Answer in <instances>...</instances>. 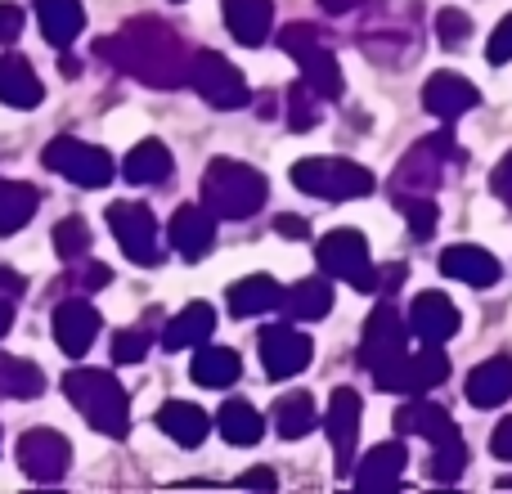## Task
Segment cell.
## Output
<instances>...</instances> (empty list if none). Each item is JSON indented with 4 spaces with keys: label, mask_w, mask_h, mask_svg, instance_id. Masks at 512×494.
Returning a JSON list of instances; mask_svg holds the SVG:
<instances>
[{
    "label": "cell",
    "mask_w": 512,
    "mask_h": 494,
    "mask_svg": "<svg viewBox=\"0 0 512 494\" xmlns=\"http://www.w3.org/2000/svg\"><path fill=\"white\" fill-rule=\"evenodd\" d=\"M99 337V310L90 306L86 297H63L59 306H54V342H59L63 355H72V360H81V355L95 346Z\"/></svg>",
    "instance_id": "cell-16"
},
{
    "label": "cell",
    "mask_w": 512,
    "mask_h": 494,
    "mask_svg": "<svg viewBox=\"0 0 512 494\" xmlns=\"http://www.w3.org/2000/svg\"><path fill=\"white\" fill-rule=\"evenodd\" d=\"M360 50L387 68H405V59L418 54V0H369Z\"/></svg>",
    "instance_id": "cell-3"
},
{
    "label": "cell",
    "mask_w": 512,
    "mask_h": 494,
    "mask_svg": "<svg viewBox=\"0 0 512 494\" xmlns=\"http://www.w3.org/2000/svg\"><path fill=\"white\" fill-rule=\"evenodd\" d=\"M225 27L239 45H256L270 41V27H274V0H225Z\"/></svg>",
    "instance_id": "cell-25"
},
{
    "label": "cell",
    "mask_w": 512,
    "mask_h": 494,
    "mask_svg": "<svg viewBox=\"0 0 512 494\" xmlns=\"http://www.w3.org/2000/svg\"><path fill=\"white\" fill-rule=\"evenodd\" d=\"M324 432H328V445H333L337 477H351L355 441H360V396H355V387H337L333 396H328Z\"/></svg>",
    "instance_id": "cell-14"
},
{
    "label": "cell",
    "mask_w": 512,
    "mask_h": 494,
    "mask_svg": "<svg viewBox=\"0 0 512 494\" xmlns=\"http://www.w3.org/2000/svg\"><path fill=\"white\" fill-rule=\"evenodd\" d=\"M396 212L409 221L414 239H432L436 221H441V207H436L432 194H396Z\"/></svg>",
    "instance_id": "cell-38"
},
{
    "label": "cell",
    "mask_w": 512,
    "mask_h": 494,
    "mask_svg": "<svg viewBox=\"0 0 512 494\" xmlns=\"http://www.w3.org/2000/svg\"><path fill=\"white\" fill-rule=\"evenodd\" d=\"M167 239L185 261H203V256L212 252V239H216V216L198 203H185L176 216H171Z\"/></svg>",
    "instance_id": "cell-21"
},
{
    "label": "cell",
    "mask_w": 512,
    "mask_h": 494,
    "mask_svg": "<svg viewBox=\"0 0 512 494\" xmlns=\"http://www.w3.org/2000/svg\"><path fill=\"white\" fill-rule=\"evenodd\" d=\"M108 230H113V239L122 243L126 261H135V265H158L162 261L158 216H153V207L122 198V203L108 207Z\"/></svg>",
    "instance_id": "cell-9"
},
{
    "label": "cell",
    "mask_w": 512,
    "mask_h": 494,
    "mask_svg": "<svg viewBox=\"0 0 512 494\" xmlns=\"http://www.w3.org/2000/svg\"><path fill=\"white\" fill-rule=\"evenodd\" d=\"M72 463V445L68 436H59L54 427H32L18 441V468H23L27 481H41V486H54V481L68 477Z\"/></svg>",
    "instance_id": "cell-11"
},
{
    "label": "cell",
    "mask_w": 512,
    "mask_h": 494,
    "mask_svg": "<svg viewBox=\"0 0 512 494\" xmlns=\"http://www.w3.org/2000/svg\"><path fill=\"white\" fill-rule=\"evenodd\" d=\"M265 423H274V432H279L283 441H301V436H310L319 427L315 400H310L306 391H288V396L274 400V409H270Z\"/></svg>",
    "instance_id": "cell-33"
},
{
    "label": "cell",
    "mask_w": 512,
    "mask_h": 494,
    "mask_svg": "<svg viewBox=\"0 0 512 494\" xmlns=\"http://www.w3.org/2000/svg\"><path fill=\"white\" fill-rule=\"evenodd\" d=\"M216 427L230 445H256L265 436V414L248 400H225L221 414H216Z\"/></svg>",
    "instance_id": "cell-34"
},
{
    "label": "cell",
    "mask_w": 512,
    "mask_h": 494,
    "mask_svg": "<svg viewBox=\"0 0 512 494\" xmlns=\"http://www.w3.org/2000/svg\"><path fill=\"white\" fill-rule=\"evenodd\" d=\"M490 450H495V459H508L512 463V414L495 427V432H490Z\"/></svg>",
    "instance_id": "cell-50"
},
{
    "label": "cell",
    "mask_w": 512,
    "mask_h": 494,
    "mask_svg": "<svg viewBox=\"0 0 512 494\" xmlns=\"http://www.w3.org/2000/svg\"><path fill=\"white\" fill-rule=\"evenodd\" d=\"M477 104H481V90L472 86L468 77H459V72H436V77H427V86H423V108L445 126H454Z\"/></svg>",
    "instance_id": "cell-17"
},
{
    "label": "cell",
    "mask_w": 512,
    "mask_h": 494,
    "mask_svg": "<svg viewBox=\"0 0 512 494\" xmlns=\"http://www.w3.org/2000/svg\"><path fill=\"white\" fill-rule=\"evenodd\" d=\"M9 328H14V301L0 297V337H5Z\"/></svg>",
    "instance_id": "cell-55"
},
{
    "label": "cell",
    "mask_w": 512,
    "mask_h": 494,
    "mask_svg": "<svg viewBox=\"0 0 512 494\" xmlns=\"http://www.w3.org/2000/svg\"><path fill=\"white\" fill-rule=\"evenodd\" d=\"M63 391H68L72 409L99 436H113V441L131 436V396L108 369H68L63 373Z\"/></svg>",
    "instance_id": "cell-2"
},
{
    "label": "cell",
    "mask_w": 512,
    "mask_h": 494,
    "mask_svg": "<svg viewBox=\"0 0 512 494\" xmlns=\"http://www.w3.org/2000/svg\"><path fill=\"white\" fill-rule=\"evenodd\" d=\"M364 0H319V9L324 14H351V9H360Z\"/></svg>",
    "instance_id": "cell-54"
},
{
    "label": "cell",
    "mask_w": 512,
    "mask_h": 494,
    "mask_svg": "<svg viewBox=\"0 0 512 494\" xmlns=\"http://www.w3.org/2000/svg\"><path fill=\"white\" fill-rule=\"evenodd\" d=\"M274 230H279L283 239H310V225L301 221V216H279V221H274Z\"/></svg>",
    "instance_id": "cell-53"
},
{
    "label": "cell",
    "mask_w": 512,
    "mask_h": 494,
    "mask_svg": "<svg viewBox=\"0 0 512 494\" xmlns=\"http://www.w3.org/2000/svg\"><path fill=\"white\" fill-rule=\"evenodd\" d=\"M36 23L54 50H68L86 27V5L81 0H36Z\"/></svg>",
    "instance_id": "cell-26"
},
{
    "label": "cell",
    "mask_w": 512,
    "mask_h": 494,
    "mask_svg": "<svg viewBox=\"0 0 512 494\" xmlns=\"http://www.w3.org/2000/svg\"><path fill=\"white\" fill-rule=\"evenodd\" d=\"M409 265L405 261H391V265H373V297H387V292H396L400 283H405Z\"/></svg>",
    "instance_id": "cell-46"
},
{
    "label": "cell",
    "mask_w": 512,
    "mask_h": 494,
    "mask_svg": "<svg viewBox=\"0 0 512 494\" xmlns=\"http://www.w3.org/2000/svg\"><path fill=\"white\" fill-rule=\"evenodd\" d=\"M41 162L81 189H104V185H113V176H117L113 153L95 149V144H81L77 135H54V140L45 144Z\"/></svg>",
    "instance_id": "cell-7"
},
{
    "label": "cell",
    "mask_w": 512,
    "mask_h": 494,
    "mask_svg": "<svg viewBox=\"0 0 512 494\" xmlns=\"http://www.w3.org/2000/svg\"><path fill=\"white\" fill-rule=\"evenodd\" d=\"M176 5H180V0H176Z\"/></svg>",
    "instance_id": "cell-56"
},
{
    "label": "cell",
    "mask_w": 512,
    "mask_h": 494,
    "mask_svg": "<svg viewBox=\"0 0 512 494\" xmlns=\"http://www.w3.org/2000/svg\"><path fill=\"white\" fill-rule=\"evenodd\" d=\"M432 27H436V41H441L445 50H459V45L472 36V18L463 14V9H441Z\"/></svg>",
    "instance_id": "cell-44"
},
{
    "label": "cell",
    "mask_w": 512,
    "mask_h": 494,
    "mask_svg": "<svg viewBox=\"0 0 512 494\" xmlns=\"http://www.w3.org/2000/svg\"><path fill=\"white\" fill-rule=\"evenodd\" d=\"M95 54L108 59L113 68H122L126 77L153 86V90L180 86L185 72H189L185 45H180L176 27L162 23V18H153V14H135L131 23H122L113 36H99Z\"/></svg>",
    "instance_id": "cell-1"
},
{
    "label": "cell",
    "mask_w": 512,
    "mask_h": 494,
    "mask_svg": "<svg viewBox=\"0 0 512 494\" xmlns=\"http://www.w3.org/2000/svg\"><path fill=\"white\" fill-rule=\"evenodd\" d=\"M149 346H153V328L149 324H135V328L113 333L108 351H113V364H140L144 355H149Z\"/></svg>",
    "instance_id": "cell-42"
},
{
    "label": "cell",
    "mask_w": 512,
    "mask_h": 494,
    "mask_svg": "<svg viewBox=\"0 0 512 494\" xmlns=\"http://www.w3.org/2000/svg\"><path fill=\"white\" fill-rule=\"evenodd\" d=\"M36 203H41V194H36L32 185L0 176V234H18V230H23V225L36 216Z\"/></svg>",
    "instance_id": "cell-37"
},
{
    "label": "cell",
    "mask_w": 512,
    "mask_h": 494,
    "mask_svg": "<svg viewBox=\"0 0 512 494\" xmlns=\"http://www.w3.org/2000/svg\"><path fill=\"white\" fill-rule=\"evenodd\" d=\"M239 486H248V490H274V486H279V477H274L270 468H252V472H243V477H239Z\"/></svg>",
    "instance_id": "cell-52"
},
{
    "label": "cell",
    "mask_w": 512,
    "mask_h": 494,
    "mask_svg": "<svg viewBox=\"0 0 512 494\" xmlns=\"http://www.w3.org/2000/svg\"><path fill=\"white\" fill-rule=\"evenodd\" d=\"M270 185L256 167L239 158H212L203 171V207L221 221H248L265 207Z\"/></svg>",
    "instance_id": "cell-4"
},
{
    "label": "cell",
    "mask_w": 512,
    "mask_h": 494,
    "mask_svg": "<svg viewBox=\"0 0 512 494\" xmlns=\"http://www.w3.org/2000/svg\"><path fill=\"white\" fill-rule=\"evenodd\" d=\"M319 113H324V99H319L306 81H297V86L288 90V126L292 131H310V126H319Z\"/></svg>",
    "instance_id": "cell-41"
},
{
    "label": "cell",
    "mask_w": 512,
    "mask_h": 494,
    "mask_svg": "<svg viewBox=\"0 0 512 494\" xmlns=\"http://www.w3.org/2000/svg\"><path fill=\"white\" fill-rule=\"evenodd\" d=\"M310 355H315V342H310L301 328L292 324H270L261 333V364L274 382H288L297 373L310 369Z\"/></svg>",
    "instance_id": "cell-13"
},
{
    "label": "cell",
    "mask_w": 512,
    "mask_h": 494,
    "mask_svg": "<svg viewBox=\"0 0 512 494\" xmlns=\"http://www.w3.org/2000/svg\"><path fill=\"white\" fill-rule=\"evenodd\" d=\"M301 81H306L310 90H315L324 104H333V99L346 95V77H342V63H337L333 50H324V45H315V50L301 54Z\"/></svg>",
    "instance_id": "cell-32"
},
{
    "label": "cell",
    "mask_w": 512,
    "mask_h": 494,
    "mask_svg": "<svg viewBox=\"0 0 512 494\" xmlns=\"http://www.w3.org/2000/svg\"><path fill=\"white\" fill-rule=\"evenodd\" d=\"M185 81L207 99V104H212V108H225V113H234V108H243V104L252 99L248 77H243V72L234 68L225 54H216V50H198L194 59H189Z\"/></svg>",
    "instance_id": "cell-8"
},
{
    "label": "cell",
    "mask_w": 512,
    "mask_h": 494,
    "mask_svg": "<svg viewBox=\"0 0 512 494\" xmlns=\"http://www.w3.org/2000/svg\"><path fill=\"white\" fill-rule=\"evenodd\" d=\"M45 99L41 77L32 72V63L23 54H0V104L9 108H36Z\"/></svg>",
    "instance_id": "cell-28"
},
{
    "label": "cell",
    "mask_w": 512,
    "mask_h": 494,
    "mask_svg": "<svg viewBox=\"0 0 512 494\" xmlns=\"http://www.w3.org/2000/svg\"><path fill=\"white\" fill-rule=\"evenodd\" d=\"M391 423H396L400 436H423L427 445H441V441H454V436H459V423L450 418V409L427 400V396H405V405L396 409Z\"/></svg>",
    "instance_id": "cell-18"
},
{
    "label": "cell",
    "mask_w": 512,
    "mask_h": 494,
    "mask_svg": "<svg viewBox=\"0 0 512 494\" xmlns=\"http://www.w3.org/2000/svg\"><path fill=\"white\" fill-rule=\"evenodd\" d=\"M158 427H162V436H171L176 445L194 450V445L207 441V432H212V418H207L203 409L194 405V400H167V405L158 409Z\"/></svg>",
    "instance_id": "cell-27"
},
{
    "label": "cell",
    "mask_w": 512,
    "mask_h": 494,
    "mask_svg": "<svg viewBox=\"0 0 512 494\" xmlns=\"http://www.w3.org/2000/svg\"><path fill=\"white\" fill-rule=\"evenodd\" d=\"M315 261H319V270H324L328 279L355 283L373 265L369 261V239H364L360 230H333V234H324V239L315 243Z\"/></svg>",
    "instance_id": "cell-15"
},
{
    "label": "cell",
    "mask_w": 512,
    "mask_h": 494,
    "mask_svg": "<svg viewBox=\"0 0 512 494\" xmlns=\"http://www.w3.org/2000/svg\"><path fill=\"white\" fill-rule=\"evenodd\" d=\"M472 409H499L512 396V360L508 355H495V360L477 364L468 373V387H463Z\"/></svg>",
    "instance_id": "cell-24"
},
{
    "label": "cell",
    "mask_w": 512,
    "mask_h": 494,
    "mask_svg": "<svg viewBox=\"0 0 512 494\" xmlns=\"http://www.w3.org/2000/svg\"><path fill=\"white\" fill-rule=\"evenodd\" d=\"M45 391L41 364L0 351V400H36Z\"/></svg>",
    "instance_id": "cell-35"
},
{
    "label": "cell",
    "mask_w": 512,
    "mask_h": 494,
    "mask_svg": "<svg viewBox=\"0 0 512 494\" xmlns=\"http://www.w3.org/2000/svg\"><path fill=\"white\" fill-rule=\"evenodd\" d=\"M63 279L72 283V288L86 297V292H104L108 283H113V270H108L104 261H90V256H77V261H68V274Z\"/></svg>",
    "instance_id": "cell-43"
},
{
    "label": "cell",
    "mask_w": 512,
    "mask_h": 494,
    "mask_svg": "<svg viewBox=\"0 0 512 494\" xmlns=\"http://www.w3.org/2000/svg\"><path fill=\"white\" fill-rule=\"evenodd\" d=\"M283 306V288L270 279V274H248L230 288V315L234 319H256L270 315V310Z\"/></svg>",
    "instance_id": "cell-31"
},
{
    "label": "cell",
    "mask_w": 512,
    "mask_h": 494,
    "mask_svg": "<svg viewBox=\"0 0 512 494\" xmlns=\"http://www.w3.org/2000/svg\"><path fill=\"white\" fill-rule=\"evenodd\" d=\"M445 378H450V355L441 351V342H427V351H405L373 369V387L387 396H427Z\"/></svg>",
    "instance_id": "cell-6"
},
{
    "label": "cell",
    "mask_w": 512,
    "mask_h": 494,
    "mask_svg": "<svg viewBox=\"0 0 512 494\" xmlns=\"http://www.w3.org/2000/svg\"><path fill=\"white\" fill-rule=\"evenodd\" d=\"M50 243H54V252H59V261H77V256H90V225L81 221V216H63V221L54 225Z\"/></svg>",
    "instance_id": "cell-40"
},
{
    "label": "cell",
    "mask_w": 512,
    "mask_h": 494,
    "mask_svg": "<svg viewBox=\"0 0 512 494\" xmlns=\"http://www.w3.org/2000/svg\"><path fill=\"white\" fill-rule=\"evenodd\" d=\"M490 189H495V198L512 212V153L499 158V167L490 171Z\"/></svg>",
    "instance_id": "cell-48"
},
{
    "label": "cell",
    "mask_w": 512,
    "mask_h": 494,
    "mask_svg": "<svg viewBox=\"0 0 512 494\" xmlns=\"http://www.w3.org/2000/svg\"><path fill=\"white\" fill-rule=\"evenodd\" d=\"M409 328H414L423 342H450L454 333L463 328V319H459V306H454L445 292H418L414 297V306H409Z\"/></svg>",
    "instance_id": "cell-20"
},
{
    "label": "cell",
    "mask_w": 512,
    "mask_h": 494,
    "mask_svg": "<svg viewBox=\"0 0 512 494\" xmlns=\"http://www.w3.org/2000/svg\"><path fill=\"white\" fill-rule=\"evenodd\" d=\"M171 171H176V158H171V149L162 140H140L131 153L122 158V167H117V176L126 180V185H167Z\"/></svg>",
    "instance_id": "cell-23"
},
{
    "label": "cell",
    "mask_w": 512,
    "mask_h": 494,
    "mask_svg": "<svg viewBox=\"0 0 512 494\" xmlns=\"http://www.w3.org/2000/svg\"><path fill=\"white\" fill-rule=\"evenodd\" d=\"M189 373H194L198 387L207 391H221V387H234L243 373V360L239 351H230V346H194V364H189Z\"/></svg>",
    "instance_id": "cell-30"
},
{
    "label": "cell",
    "mask_w": 512,
    "mask_h": 494,
    "mask_svg": "<svg viewBox=\"0 0 512 494\" xmlns=\"http://www.w3.org/2000/svg\"><path fill=\"white\" fill-rule=\"evenodd\" d=\"M315 45H324V36H319V27L306 23V18H301V23H288V27L279 32V50L292 54V59H301V54L315 50Z\"/></svg>",
    "instance_id": "cell-45"
},
{
    "label": "cell",
    "mask_w": 512,
    "mask_h": 494,
    "mask_svg": "<svg viewBox=\"0 0 512 494\" xmlns=\"http://www.w3.org/2000/svg\"><path fill=\"white\" fill-rule=\"evenodd\" d=\"M283 306H288L292 319H306V324L328 319V310H333V283H328V279L292 283V292H283Z\"/></svg>",
    "instance_id": "cell-36"
},
{
    "label": "cell",
    "mask_w": 512,
    "mask_h": 494,
    "mask_svg": "<svg viewBox=\"0 0 512 494\" xmlns=\"http://www.w3.org/2000/svg\"><path fill=\"white\" fill-rule=\"evenodd\" d=\"M409 319L400 315L391 301H382L378 310H373L369 319H364V337H360V364L364 369H378V364H387V360H396V355H405L409 351Z\"/></svg>",
    "instance_id": "cell-12"
},
{
    "label": "cell",
    "mask_w": 512,
    "mask_h": 494,
    "mask_svg": "<svg viewBox=\"0 0 512 494\" xmlns=\"http://www.w3.org/2000/svg\"><path fill=\"white\" fill-rule=\"evenodd\" d=\"M288 176L301 194L324 198V203H355L373 194V176L351 158H301Z\"/></svg>",
    "instance_id": "cell-5"
},
{
    "label": "cell",
    "mask_w": 512,
    "mask_h": 494,
    "mask_svg": "<svg viewBox=\"0 0 512 494\" xmlns=\"http://www.w3.org/2000/svg\"><path fill=\"white\" fill-rule=\"evenodd\" d=\"M212 328H216V310L207 306V301H189V306L167 324L162 346H167V351H194V346L212 342Z\"/></svg>",
    "instance_id": "cell-29"
},
{
    "label": "cell",
    "mask_w": 512,
    "mask_h": 494,
    "mask_svg": "<svg viewBox=\"0 0 512 494\" xmlns=\"http://www.w3.org/2000/svg\"><path fill=\"white\" fill-rule=\"evenodd\" d=\"M405 468H409V450L405 441H382L364 454V463L355 468V490H369V494H382V490H396L405 481Z\"/></svg>",
    "instance_id": "cell-19"
},
{
    "label": "cell",
    "mask_w": 512,
    "mask_h": 494,
    "mask_svg": "<svg viewBox=\"0 0 512 494\" xmlns=\"http://www.w3.org/2000/svg\"><path fill=\"white\" fill-rule=\"evenodd\" d=\"M441 270L445 279H459L468 288H495L499 283V261L477 243H454L441 252Z\"/></svg>",
    "instance_id": "cell-22"
},
{
    "label": "cell",
    "mask_w": 512,
    "mask_h": 494,
    "mask_svg": "<svg viewBox=\"0 0 512 494\" xmlns=\"http://www.w3.org/2000/svg\"><path fill=\"white\" fill-rule=\"evenodd\" d=\"M450 158H454L450 131H441V135H432V140L414 144V149L400 158L391 189H396V194H436V189H441V180H445V162H450Z\"/></svg>",
    "instance_id": "cell-10"
},
{
    "label": "cell",
    "mask_w": 512,
    "mask_h": 494,
    "mask_svg": "<svg viewBox=\"0 0 512 494\" xmlns=\"http://www.w3.org/2000/svg\"><path fill=\"white\" fill-rule=\"evenodd\" d=\"M27 292V279L18 270H9V265H0V297H9V301H18Z\"/></svg>",
    "instance_id": "cell-51"
},
{
    "label": "cell",
    "mask_w": 512,
    "mask_h": 494,
    "mask_svg": "<svg viewBox=\"0 0 512 494\" xmlns=\"http://www.w3.org/2000/svg\"><path fill=\"white\" fill-rule=\"evenodd\" d=\"M427 472H432V481H441V486L459 481L463 472H468V445H463V436L432 445V463H427Z\"/></svg>",
    "instance_id": "cell-39"
},
{
    "label": "cell",
    "mask_w": 512,
    "mask_h": 494,
    "mask_svg": "<svg viewBox=\"0 0 512 494\" xmlns=\"http://www.w3.org/2000/svg\"><path fill=\"white\" fill-rule=\"evenodd\" d=\"M23 36V9L0 0V45H14Z\"/></svg>",
    "instance_id": "cell-49"
},
{
    "label": "cell",
    "mask_w": 512,
    "mask_h": 494,
    "mask_svg": "<svg viewBox=\"0 0 512 494\" xmlns=\"http://www.w3.org/2000/svg\"><path fill=\"white\" fill-rule=\"evenodd\" d=\"M486 59L490 63H512V14L495 27V36H490V45H486Z\"/></svg>",
    "instance_id": "cell-47"
}]
</instances>
